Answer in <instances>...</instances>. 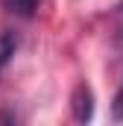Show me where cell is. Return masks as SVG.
I'll return each mask as SVG.
<instances>
[{
	"label": "cell",
	"mask_w": 123,
	"mask_h": 126,
	"mask_svg": "<svg viewBox=\"0 0 123 126\" xmlns=\"http://www.w3.org/2000/svg\"><path fill=\"white\" fill-rule=\"evenodd\" d=\"M70 106H73V117H76L79 123H88L94 117V94H91V88H88V85H79V88L73 91Z\"/></svg>",
	"instance_id": "obj_1"
},
{
	"label": "cell",
	"mask_w": 123,
	"mask_h": 126,
	"mask_svg": "<svg viewBox=\"0 0 123 126\" xmlns=\"http://www.w3.org/2000/svg\"><path fill=\"white\" fill-rule=\"evenodd\" d=\"M6 6H9V12H15L21 18H32L38 9V0H6Z\"/></svg>",
	"instance_id": "obj_2"
},
{
	"label": "cell",
	"mask_w": 123,
	"mask_h": 126,
	"mask_svg": "<svg viewBox=\"0 0 123 126\" xmlns=\"http://www.w3.org/2000/svg\"><path fill=\"white\" fill-rule=\"evenodd\" d=\"M15 47H18V38H15L12 32H3V35H0V67L15 56Z\"/></svg>",
	"instance_id": "obj_3"
},
{
	"label": "cell",
	"mask_w": 123,
	"mask_h": 126,
	"mask_svg": "<svg viewBox=\"0 0 123 126\" xmlns=\"http://www.w3.org/2000/svg\"><path fill=\"white\" fill-rule=\"evenodd\" d=\"M111 114H114V120H123V82H120V88H117V94H114V109H111Z\"/></svg>",
	"instance_id": "obj_4"
}]
</instances>
